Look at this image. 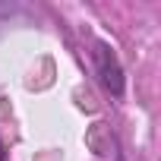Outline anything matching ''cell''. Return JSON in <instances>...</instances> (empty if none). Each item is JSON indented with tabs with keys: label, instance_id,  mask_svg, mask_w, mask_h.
<instances>
[{
	"label": "cell",
	"instance_id": "1",
	"mask_svg": "<svg viewBox=\"0 0 161 161\" xmlns=\"http://www.w3.org/2000/svg\"><path fill=\"white\" fill-rule=\"evenodd\" d=\"M98 73H101L104 89H111L114 95H120V92H123V73H120V66H117L114 54H111L104 44L98 47Z\"/></svg>",
	"mask_w": 161,
	"mask_h": 161
}]
</instances>
